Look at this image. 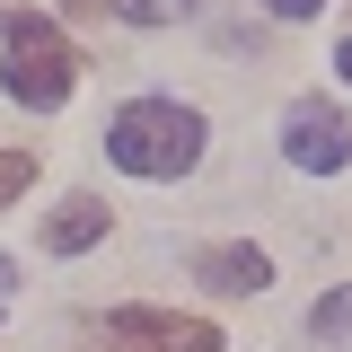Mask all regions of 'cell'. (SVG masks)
<instances>
[{"instance_id": "6", "label": "cell", "mask_w": 352, "mask_h": 352, "mask_svg": "<svg viewBox=\"0 0 352 352\" xmlns=\"http://www.w3.org/2000/svg\"><path fill=\"white\" fill-rule=\"evenodd\" d=\"M97 238H106V203H97V194H71L62 212L44 220V247H53V256H80V247H97Z\"/></svg>"}, {"instance_id": "4", "label": "cell", "mask_w": 352, "mask_h": 352, "mask_svg": "<svg viewBox=\"0 0 352 352\" xmlns=\"http://www.w3.org/2000/svg\"><path fill=\"white\" fill-rule=\"evenodd\" d=\"M282 159L308 168V176H344V168H352V124H344V106L300 97V106L282 115Z\"/></svg>"}, {"instance_id": "12", "label": "cell", "mask_w": 352, "mask_h": 352, "mask_svg": "<svg viewBox=\"0 0 352 352\" xmlns=\"http://www.w3.org/2000/svg\"><path fill=\"white\" fill-rule=\"evenodd\" d=\"M71 9H80V18H97V9H106V0H71Z\"/></svg>"}, {"instance_id": "10", "label": "cell", "mask_w": 352, "mask_h": 352, "mask_svg": "<svg viewBox=\"0 0 352 352\" xmlns=\"http://www.w3.org/2000/svg\"><path fill=\"white\" fill-rule=\"evenodd\" d=\"M264 9H273V18H317L326 0H264Z\"/></svg>"}, {"instance_id": "8", "label": "cell", "mask_w": 352, "mask_h": 352, "mask_svg": "<svg viewBox=\"0 0 352 352\" xmlns=\"http://www.w3.org/2000/svg\"><path fill=\"white\" fill-rule=\"evenodd\" d=\"M36 185V150H0V203H18Z\"/></svg>"}, {"instance_id": "11", "label": "cell", "mask_w": 352, "mask_h": 352, "mask_svg": "<svg viewBox=\"0 0 352 352\" xmlns=\"http://www.w3.org/2000/svg\"><path fill=\"white\" fill-rule=\"evenodd\" d=\"M335 71H344V80H352V36H344V53H335Z\"/></svg>"}, {"instance_id": "1", "label": "cell", "mask_w": 352, "mask_h": 352, "mask_svg": "<svg viewBox=\"0 0 352 352\" xmlns=\"http://www.w3.org/2000/svg\"><path fill=\"white\" fill-rule=\"evenodd\" d=\"M106 159L124 176H185L194 159H203V115L194 106H176V97H132L124 115L106 124Z\"/></svg>"}, {"instance_id": "3", "label": "cell", "mask_w": 352, "mask_h": 352, "mask_svg": "<svg viewBox=\"0 0 352 352\" xmlns=\"http://www.w3.org/2000/svg\"><path fill=\"white\" fill-rule=\"evenodd\" d=\"M97 352H220L212 317H176V308H115L88 326Z\"/></svg>"}, {"instance_id": "2", "label": "cell", "mask_w": 352, "mask_h": 352, "mask_svg": "<svg viewBox=\"0 0 352 352\" xmlns=\"http://www.w3.org/2000/svg\"><path fill=\"white\" fill-rule=\"evenodd\" d=\"M0 88H9L18 106L53 115V106H62V97L80 88V53H71V36H62L53 18L0 9Z\"/></svg>"}, {"instance_id": "7", "label": "cell", "mask_w": 352, "mask_h": 352, "mask_svg": "<svg viewBox=\"0 0 352 352\" xmlns=\"http://www.w3.org/2000/svg\"><path fill=\"white\" fill-rule=\"evenodd\" d=\"M308 326H317V344H344V335H352V282H344V291H326Z\"/></svg>"}, {"instance_id": "9", "label": "cell", "mask_w": 352, "mask_h": 352, "mask_svg": "<svg viewBox=\"0 0 352 352\" xmlns=\"http://www.w3.org/2000/svg\"><path fill=\"white\" fill-rule=\"evenodd\" d=\"M115 18H132V27H159V18H185V0H106Z\"/></svg>"}, {"instance_id": "5", "label": "cell", "mask_w": 352, "mask_h": 352, "mask_svg": "<svg viewBox=\"0 0 352 352\" xmlns=\"http://www.w3.org/2000/svg\"><path fill=\"white\" fill-rule=\"evenodd\" d=\"M194 282H212V291H264L273 282V256L264 247H203L194 256Z\"/></svg>"}, {"instance_id": "13", "label": "cell", "mask_w": 352, "mask_h": 352, "mask_svg": "<svg viewBox=\"0 0 352 352\" xmlns=\"http://www.w3.org/2000/svg\"><path fill=\"white\" fill-rule=\"evenodd\" d=\"M0 291H9V256H0Z\"/></svg>"}]
</instances>
